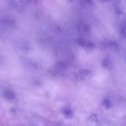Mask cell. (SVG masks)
<instances>
[{"label":"cell","mask_w":126,"mask_h":126,"mask_svg":"<svg viewBox=\"0 0 126 126\" xmlns=\"http://www.w3.org/2000/svg\"><path fill=\"white\" fill-rule=\"evenodd\" d=\"M102 65L103 68L109 67L110 65V59H107V58H104V59L102 60Z\"/></svg>","instance_id":"6"},{"label":"cell","mask_w":126,"mask_h":126,"mask_svg":"<svg viewBox=\"0 0 126 126\" xmlns=\"http://www.w3.org/2000/svg\"><path fill=\"white\" fill-rule=\"evenodd\" d=\"M66 66H67V65L65 62L59 61L55 63V68L59 71H63L66 70Z\"/></svg>","instance_id":"1"},{"label":"cell","mask_w":126,"mask_h":126,"mask_svg":"<svg viewBox=\"0 0 126 126\" xmlns=\"http://www.w3.org/2000/svg\"><path fill=\"white\" fill-rule=\"evenodd\" d=\"M109 47L114 50H116L118 49V45L115 42H111L109 43Z\"/></svg>","instance_id":"8"},{"label":"cell","mask_w":126,"mask_h":126,"mask_svg":"<svg viewBox=\"0 0 126 126\" xmlns=\"http://www.w3.org/2000/svg\"><path fill=\"white\" fill-rule=\"evenodd\" d=\"M91 27L89 25H86L83 28V33L86 36H88L91 34Z\"/></svg>","instance_id":"4"},{"label":"cell","mask_w":126,"mask_h":126,"mask_svg":"<svg viewBox=\"0 0 126 126\" xmlns=\"http://www.w3.org/2000/svg\"><path fill=\"white\" fill-rule=\"evenodd\" d=\"M103 105L104 106L106 109H108V108H111V103L110 100L106 99L103 102Z\"/></svg>","instance_id":"7"},{"label":"cell","mask_w":126,"mask_h":126,"mask_svg":"<svg viewBox=\"0 0 126 126\" xmlns=\"http://www.w3.org/2000/svg\"><path fill=\"white\" fill-rule=\"evenodd\" d=\"M5 96L6 98H9V99H14L16 97L15 94L13 91H7L5 92Z\"/></svg>","instance_id":"3"},{"label":"cell","mask_w":126,"mask_h":126,"mask_svg":"<svg viewBox=\"0 0 126 126\" xmlns=\"http://www.w3.org/2000/svg\"><path fill=\"white\" fill-rule=\"evenodd\" d=\"M85 1H86V2H87V4H92V0H85Z\"/></svg>","instance_id":"11"},{"label":"cell","mask_w":126,"mask_h":126,"mask_svg":"<svg viewBox=\"0 0 126 126\" xmlns=\"http://www.w3.org/2000/svg\"><path fill=\"white\" fill-rule=\"evenodd\" d=\"M63 115L64 118L66 119H71L73 116V113L72 110L70 109H65L63 111Z\"/></svg>","instance_id":"2"},{"label":"cell","mask_w":126,"mask_h":126,"mask_svg":"<svg viewBox=\"0 0 126 126\" xmlns=\"http://www.w3.org/2000/svg\"><path fill=\"white\" fill-rule=\"evenodd\" d=\"M89 120H91L92 122H97V116H96L95 114L91 115L89 118Z\"/></svg>","instance_id":"10"},{"label":"cell","mask_w":126,"mask_h":126,"mask_svg":"<svg viewBox=\"0 0 126 126\" xmlns=\"http://www.w3.org/2000/svg\"><path fill=\"white\" fill-rule=\"evenodd\" d=\"M89 72L88 70H82V71L80 72V75L82 76H87V75H89Z\"/></svg>","instance_id":"9"},{"label":"cell","mask_w":126,"mask_h":126,"mask_svg":"<svg viewBox=\"0 0 126 126\" xmlns=\"http://www.w3.org/2000/svg\"><path fill=\"white\" fill-rule=\"evenodd\" d=\"M84 47L87 50H93L95 48V44L92 42H86Z\"/></svg>","instance_id":"5"}]
</instances>
